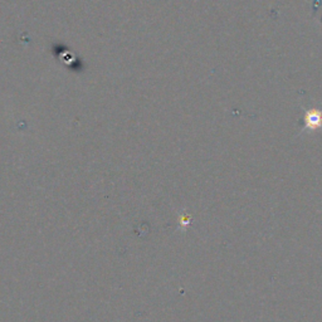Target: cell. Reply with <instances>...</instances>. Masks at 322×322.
Listing matches in <instances>:
<instances>
[{
    "instance_id": "6da1fadb",
    "label": "cell",
    "mask_w": 322,
    "mask_h": 322,
    "mask_svg": "<svg viewBox=\"0 0 322 322\" xmlns=\"http://www.w3.org/2000/svg\"><path fill=\"white\" fill-rule=\"evenodd\" d=\"M306 127L309 130L319 129L322 126V115L319 111H311L308 114H306Z\"/></svg>"
}]
</instances>
